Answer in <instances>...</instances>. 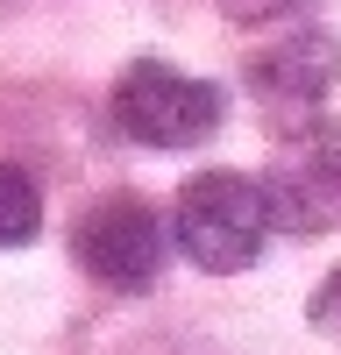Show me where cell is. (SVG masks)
I'll return each instance as SVG.
<instances>
[{
    "label": "cell",
    "instance_id": "cell-1",
    "mask_svg": "<svg viewBox=\"0 0 341 355\" xmlns=\"http://www.w3.org/2000/svg\"><path fill=\"white\" fill-rule=\"evenodd\" d=\"M170 242H178L199 270H213V277L249 270V263L263 256V242H270V214H263L256 178H242V171L185 178L178 199H170Z\"/></svg>",
    "mask_w": 341,
    "mask_h": 355
},
{
    "label": "cell",
    "instance_id": "cell-3",
    "mask_svg": "<svg viewBox=\"0 0 341 355\" xmlns=\"http://www.w3.org/2000/svg\"><path fill=\"white\" fill-rule=\"evenodd\" d=\"M71 256L107 291H150L164 277V256H170V220L135 192H107V199H93L78 214Z\"/></svg>",
    "mask_w": 341,
    "mask_h": 355
},
{
    "label": "cell",
    "instance_id": "cell-2",
    "mask_svg": "<svg viewBox=\"0 0 341 355\" xmlns=\"http://www.w3.org/2000/svg\"><path fill=\"white\" fill-rule=\"evenodd\" d=\"M107 114H114V128L128 142H142V150H199V142L220 128L227 93L213 78H192L178 64H164V57H135V64L114 78Z\"/></svg>",
    "mask_w": 341,
    "mask_h": 355
},
{
    "label": "cell",
    "instance_id": "cell-8",
    "mask_svg": "<svg viewBox=\"0 0 341 355\" xmlns=\"http://www.w3.org/2000/svg\"><path fill=\"white\" fill-rule=\"evenodd\" d=\"M157 355H185V348H157Z\"/></svg>",
    "mask_w": 341,
    "mask_h": 355
},
{
    "label": "cell",
    "instance_id": "cell-5",
    "mask_svg": "<svg viewBox=\"0 0 341 355\" xmlns=\"http://www.w3.org/2000/svg\"><path fill=\"white\" fill-rule=\"evenodd\" d=\"M334 36L327 28H313V21H299V28H284V36H270L263 50L249 57V93L263 100V114L270 121H284V128H306L313 114H320V100L334 93Z\"/></svg>",
    "mask_w": 341,
    "mask_h": 355
},
{
    "label": "cell",
    "instance_id": "cell-7",
    "mask_svg": "<svg viewBox=\"0 0 341 355\" xmlns=\"http://www.w3.org/2000/svg\"><path fill=\"white\" fill-rule=\"evenodd\" d=\"M306 327L320 334V341H334V348H341V263H334L320 284H313V299H306Z\"/></svg>",
    "mask_w": 341,
    "mask_h": 355
},
{
    "label": "cell",
    "instance_id": "cell-6",
    "mask_svg": "<svg viewBox=\"0 0 341 355\" xmlns=\"http://www.w3.org/2000/svg\"><path fill=\"white\" fill-rule=\"evenodd\" d=\"M36 227H43V192H36V178L0 157V249L36 242Z\"/></svg>",
    "mask_w": 341,
    "mask_h": 355
},
{
    "label": "cell",
    "instance_id": "cell-4",
    "mask_svg": "<svg viewBox=\"0 0 341 355\" xmlns=\"http://www.w3.org/2000/svg\"><path fill=\"white\" fill-rule=\"evenodd\" d=\"M263 214L284 234H327L341 227V121H306L277 142L270 171L256 178Z\"/></svg>",
    "mask_w": 341,
    "mask_h": 355
}]
</instances>
